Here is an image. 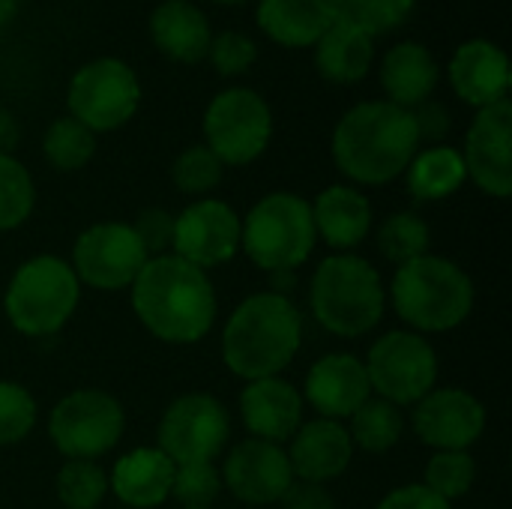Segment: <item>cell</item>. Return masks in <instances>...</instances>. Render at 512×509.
<instances>
[{
    "label": "cell",
    "instance_id": "obj_1",
    "mask_svg": "<svg viewBox=\"0 0 512 509\" xmlns=\"http://www.w3.org/2000/svg\"><path fill=\"white\" fill-rule=\"evenodd\" d=\"M132 309L156 339L195 345L213 330L219 303L207 270L168 252L150 258L132 282Z\"/></svg>",
    "mask_w": 512,
    "mask_h": 509
},
{
    "label": "cell",
    "instance_id": "obj_2",
    "mask_svg": "<svg viewBox=\"0 0 512 509\" xmlns=\"http://www.w3.org/2000/svg\"><path fill=\"white\" fill-rule=\"evenodd\" d=\"M420 147L417 123L408 108L387 99L360 102L333 129L336 168L363 186H384L405 174Z\"/></svg>",
    "mask_w": 512,
    "mask_h": 509
},
{
    "label": "cell",
    "instance_id": "obj_3",
    "mask_svg": "<svg viewBox=\"0 0 512 509\" xmlns=\"http://www.w3.org/2000/svg\"><path fill=\"white\" fill-rule=\"evenodd\" d=\"M303 318L291 297L261 291L246 297L222 333V360L243 381L276 378L297 357Z\"/></svg>",
    "mask_w": 512,
    "mask_h": 509
},
{
    "label": "cell",
    "instance_id": "obj_4",
    "mask_svg": "<svg viewBox=\"0 0 512 509\" xmlns=\"http://www.w3.org/2000/svg\"><path fill=\"white\" fill-rule=\"evenodd\" d=\"M315 321L333 336L360 339L375 330L387 309L381 273L354 252H336L318 264L309 285Z\"/></svg>",
    "mask_w": 512,
    "mask_h": 509
},
{
    "label": "cell",
    "instance_id": "obj_5",
    "mask_svg": "<svg viewBox=\"0 0 512 509\" xmlns=\"http://www.w3.org/2000/svg\"><path fill=\"white\" fill-rule=\"evenodd\" d=\"M390 300L414 333H447L468 321L474 309V282L456 261L423 255L396 267Z\"/></svg>",
    "mask_w": 512,
    "mask_h": 509
},
{
    "label": "cell",
    "instance_id": "obj_6",
    "mask_svg": "<svg viewBox=\"0 0 512 509\" xmlns=\"http://www.w3.org/2000/svg\"><path fill=\"white\" fill-rule=\"evenodd\" d=\"M81 303V282L57 255L27 258L9 279L3 312L21 336H54Z\"/></svg>",
    "mask_w": 512,
    "mask_h": 509
},
{
    "label": "cell",
    "instance_id": "obj_7",
    "mask_svg": "<svg viewBox=\"0 0 512 509\" xmlns=\"http://www.w3.org/2000/svg\"><path fill=\"white\" fill-rule=\"evenodd\" d=\"M312 207L294 192L264 195L243 219L240 246L264 273H294L315 252Z\"/></svg>",
    "mask_w": 512,
    "mask_h": 509
},
{
    "label": "cell",
    "instance_id": "obj_8",
    "mask_svg": "<svg viewBox=\"0 0 512 509\" xmlns=\"http://www.w3.org/2000/svg\"><path fill=\"white\" fill-rule=\"evenodd\" d=\"M69 117L96 132H114L126 126L141 105V81L135 69L120 57H96L84 63L66 90Z\"/></svg>",
    "mask_w": 512,
    "mask_h": 509
},
{
    "label": "cell",
    "instance_id": "obj_9",
    "mask_svg": "<svg viewBox=\"0 0 512 509\" xmlns=\"http://www.w3.org/2000/svg\"><path fill=\"white\" fill-rule=\"evenodd\" d=\"M204 138L222 165H249L270 147L273 111L258 90L225 87L204 111Z\"/></svg>",
    "mask_w": 512,
    "mask_h": 509
},
{
    "label": "cell",
    "instance_id": "obj_10",
    "mask_svg": "<svg viewBox=\"0 0 512 509\" xmlns=\"http://www.w3.org/2000/svg\"><path fill=\"white\" fill-rule=\"evenodd\" d=\"M126 432L123 405L105 390H75L48 414V438L66 459H90L111 453Z\"/></svg>",
    "mask_w": 512,
    "mask_h": 509
},
{
    "label": "cell",
    "instance_id": "obj_11",
    "mask_svg": "<svg viewBox=\"0 0 512 509\" xmlns=\"http://www.w3.org/2000/svg\"><path fill=\"white\" fill-rule=\"evenodd\" d=\"M366 375L378 399L402 408L417 405L438 384V354L414 330H390L369 348Z\"/></svg>",
    "mask_w": 512,
    "mask_h": 509
},
{
    "label": "cell",
    "instance_id": "obj_12",
    "mask_svg": "<svg viewBox=\"0 0 512 509\" xmlns=\"http://www.w3.org/2000/svg\"><path fill=\"white\" fill-rule=\"evenodd\" d=\"M231 438L225 405L210 393H186L174 399L159 420V450L174 465L213 462Z\"/></svg>",
    "mask_w": 512,
    "mask_h": 509
},
{
    "label": "cell",
    "instance_id": "obj_13",
    "mask_svg": "<svg viewBox=\"0 0 512 509\" xmlns=\"http://www.w3.org/2000/svg\"><path fill=\"white\" fill-rule=\"evenodd\" d=\"M147 261L150 255L132 225L99 222L78 234L69 267L81 285L99 291H123L132 288Z\"/></svg>",
    "mask_w": 512,
    "mask_h": 509
},
{
    "label": "cell",
    "instance_id": "obj_14",
    "mask_svg": "<svg viewBox=\"0 0 512 509\" xmlns=\"http://www.w3.org/2000/svg\"><path fill=\"white\" fill-rule=\"evenodd\" d=\"M243 219L219 198H198L174 216L171 255L210 270L231 261L240 249Z\"/></svg>",
    "mask_w": 512,
    "mask_h": 509
},
{
    "label": "cell",
    "instance_id": "obj_15",
    "mask_svg": "<svg viewBox=\"0 0 512 509\" xmlns=\"http://www.w3.org/2000/svg\"><path fill=\"white\" fill-rule=\"evenodd\" d=\"M465 168L468 177L492 198L512 195V105L501 99L495 105L477 108V117L465 138Z\"/></svg>",
    "mask_w": 512,
    "mask_h": 509
},
{
    "label": "cell",
    "instance_id": "obj_16",
    "mask_svg": "<svg viewBox=\"0 0 512 509\" xmlns=\"http://www.w3.org/2000/svg\"><path fill=\"white\" fill-rule=\"evenodd\" d=\"M414 432L426 447L438 450H468L486 432L483 402L459 387H435L417 402Z\"/></svg>",
    "mask_w": 512,
    "mask_h": 509
},
{
    "label": "cell",
    "instance_id": "obj_17",
    "mask_svg": "<svg viewBox=\"0 0 512 509\" xmlns=\"http://www.w3.org/2000/svg\"><path fill=\"white\" fill-rule=\"evenodd\" d=\"M291 483H294V471L288 453L279 444L246 438L225 459L222 486L243 504L252 507L279 504Z\"/></svg>",
    "mask_w": 512,
    "mask_h": 509
},
{
    "label": "cell",
    "instance_id": "obj_18",
    "mask_svg": "<svg viewBox=\"0 0 512 509\" xmlns=\"http://www.w3.org/2000/svg\"><path fill=\"white\" fill-rule=\"evenodd\" d=\"M303 393H306V402L324 420H336V423L351 420L372 399L366 363L345 351L324 354L306 372Z\"/></svg>",
    "mask_w": 512,
    "mask_h": 509
},
{
    "label": "cell",
    "instance_id": "obj_19",
    "mask_svg": "<svg viewBox=\"0 0 512 509\" xmlns=\"http://www.w3.org/2000/svg\"><path fill=\"white\" fill-rule=\"evenodd\" d=\"M240 417L252 438L282 447L303 426V393L279 375L246 381L240 393Z\"/></svg>",
    "mask_w": 512,
    "mask_h": 509
},
{
    "label": "cell",
    "instance_id": "obj_20",
    "mask_svg": "<svg viewBox=\"0 0 512 509\" xmlns=\"http://www.w3.org/2000/svg\"><path fill=\"white\" fill-rule=\"evenodd\" d=\"M450 84L456 96L474 108L495 105L510 93V60L507 51L489 39H468L453 51Z\"/></svg>",
    "mask_w": 512,
    "mask_h": 509
},
{
    "label": "cell",
    "instance_id": "obj_21",
    "mask_svg": "<svg viewBox=\"0 0 512 509\" xmlns=\"http://www.w3.org/2000/svg\"><path fill=\"white\" fill-rule=\"evenodd\" d=\"M351 459H354V444H351L348 429L342 423L324 420V417L303 423L294 432L291 450H288L294 480L321 483V486L342 477L348 471Z\"/></svg>",
    "mask_w": 512,
    "mask_h": 509
},
{
    "label": "cell",
    "instance_id": "obj_22",
    "mask_svg": "<svg viewBox=\"0 0 512 509\" xmlns=\"http://www.w3.org/2000/svg\"><path fill=\"white\" fill-rule=\"evenodd\" d=\"M174 462L159 447H135L108 474V489L126 509L162 507L171 498Z\"/></svg>",
    "mask_w": 512,
    "mask_h": 509
},
{
    "label": "cell",
    "instance_id": "obj_23",
    "mask_svg": "<svg viewBox=\"0 0 512 509\" xmlns=\"http://www.w3.org/2000/svg\"><path fill=\"white\" fill-rule=\"evenodd\" d=\"M309 207H312L315 234L336 252L357 249L372 231V204L354 186L345 183L327 186L324 192H318V198Z\"/></svg>",
    "mask_w": 512,
    "mask_h": 509
},
{
    "label": "cell",
    "instance_id": "obj_24",
    "mask_svg": "<svg viewBox=\"0 0 512 509\" xmlns=\"http://www.w3.org/2000/svg\"><path fill=\"white\" fill-rule=\"evenodd\" d=\"M210 21L189 0H162L150 12V42L174 63H201L210 51Z\"/></svg>",
    "mask_w": 512,
    "mask_h": 509
},
{
    "label": "cell",
    "instance_id": "obj_25",
    "mask_svg": "<svg viewBox=\"0 0 512 509\" xmlns=\"http://www.w3.org/2000/svg\"><path fill=\"white\" fill-rule=\"evenodd\" d=\"M255 21L282 48H315L336 12L330 0H258Z\"/></svg>",
    "mask_w": 512,
    "mask_h": 509
},
{
    "label": "cell",
    "instance_id": "obj_26",
    "mask_svg": "<svg viewBox=\"0 0 512 509\" xmlns=\"http://www.w3.org/2000/svg\"><path fill=\"white\" fill-rule=\"evenodd\" d=\"M438 78H441L438 60L420 42H399L381 60V87L387 93V102L408 111L432 99Z\"/></svg>",
    "mask_w": 512,
    "mask_h": 509
},
{
    "label": "cell",
    "instance_id": "obj_27",
    "mask_svg": "<svg viewBox=\"0 0 512 509\" xmlns=\"http://www.w3.org/2000/svg\"><path fill=\"white\" fill-rule=\"evenodd\" d=\"M375 63V39L360 27L336 18L315 42V69L333 84H357Z\"/></svg>",
    "mask_w": 512,
    "mask_h": 509
},
{
    "label": "cell",
    "instance_id": "obj_28",
    "mask_svg": "<svg viewBox=\"0 0 512 509\" xmlns=\"http://www.w3.org/2000/svg\"><path fill=\"white\" fill-rule=\"evenodd\" d=\"M405 177H408V192L417 201H441L465 186L468 168L462 150L447 144H432L414 153L411 165L405 168Z\"/></svg>",
    "mask_w": 512,
    "mask_h": 509
},
{
    "label": "cell",
    "instance_id": "obj_29",
    "mask_svg": "<svg viewBox=\"0 0 512 509\" xmlns=\"http://www.w3.org/2000/svg\"><path fill=\"white\" fill-rule=\"evenodd\" d=\"M351 444L360 447L363 453L372 456H384L390 453L402 435H405V417L396 405L384 402V399H369L354 417H351Z\"/></svg>",
    "mask_w": 512,
    "mask_h": 509
},
{
    "label": "cell",
    "instance_id": "obj_30",
    "mask_svg": "<svg viewBox=\"0 0 512 509\" xmlns=\"http://www.w3.org/2000/svg\"><path fill=\"white\" fill-rule=\"evenodd\" d=\"M429 246H432V231H429L426 219L411 210L390 213L378 228V249L396 267L429 255Z\"/></svg>",
    "mask_w": 512,
    "mask_h": 509
},
{
    "label": "cell",
    "instance_id": "obj_31",
    "mask_svg": "<svg viewBox=\"0 0 512 509\" xmlns=\"http://www.w3.org/2000/svg\"><path fill=\"white\" fill-rule=\"evenodd\" d=\"M42 153L57 171H78L96 153V135L75 117H57L42 135Z\"/></svg>",
    "mask_w": 512,
    "mask_h": 509
},
{
    "label": "cell",
    "instance_id": "obj_32",
    "mask_svg": "<svg viewBox=\"0 0 512 509\" xmlns=\"http://www.w3.org/2000/svg\"><path fill=\"white\" fill-rule=\"evenodd\" d=\"M54 492L66 509H96L108 495V474L90 459H66L57 471Z\"/></svg>",
    "mask_w": 512,
    "mask_h": 509
},
{
    "label": "cell",
    "instance_id": "obj_33",
    "mask_svg": "<svg viewBox=\"0 0 512 509\" xmlns=\"http://www.w3.org/2000/svg\"><path fill=\"white\" fill-rule=\"evenodd\" d=\"M36 207L30 171L9 153H0V231L21 228Z\"/></svg>",
    "mask_w": 512,
    "mask_h": 509
},
{
    "label": "cell",
    "instance_id": "obj_34",
    "mask_svg": "<svg viewBox=\"0 0 512 509\" xmlns=\"http://www.w3.org/2000/svg\"><path fill=\"white\" fill-rule=\"evenodd\" d=\"M336 18L360 27L372 39L381 33H390L408 21L417 0H330Z\"/></svg>",
    "mask_w": 512,
    "mask_h": 509
},
{
    "label": "cell",
    "instance_id": "obj_35",
    "mask_svg": "<svg viewBox=\"0 0 512 509\" xmlns=\"http://www.w3.org/2000/svg\"><path fill=\"white\" fill-rule=\"evenodd\" d=\"M477 483V462L468 450H438L426 465L423 486L441 495L447 504L465 498Z\"/></svg>",
    "mask_w": 512,
    "mask_h": 509
},
{
    "label": "cell",
    "instance_id": "obj_36",
    "mask_svg": "<svg viewBox=\"0 0 512 509\" xmlns=\"http://www.w3.org/2000/svg\"><path fill=\"white\" fill-rule=\"evenodd\" d=\"M222 171H225V165L216 159V153L207 144H192L174 159L171 180L180 192L201 198L222 183Z\"/></svg>",
    "mask_w": 512,
    "mask_h": 509
},
{
    "label": "cell",
    "instance_id": "obj_37",
    "mask_svg": "<svg viewBox=\"0 0 512 509\" xmlns=\"http://www.w3.org/2000/svg\"><path fill=\"white\" fill-rule=\"evenodd\" d=\"M36 399L18 381H0V447L21 444L36 426Z\"/></svg>",
    "mask_w": 512,
    "mask_h": 509
},
{
    "label": "cell",
    "instance_id": "obj_38",
    "mask_svg": "<svg viewBox=\"0 0 512 509\" xmlns=\"http://www.w3.org/2000/svg\"><path fill=\"white\" fill-rule=\"evenodd\" d=\"M222 492V474L213 462L174 465L171 498L183 507H210Z\"/></svg>",
    "mask_w": 512,
    "mask_h": 509
},
{
    "label": "cell",
    "instance_id": "obj_39",
    "mask_svg": "<svg viewBox=\"0 0 512 509\" xmlns=\"http://www.w3.org/2000/svg\"><path fill=\"white\" fill-rule=\"evenodd\" d=\"M207 57L219 75L234 78V75H243L252 69V63L258 57V45H255V39H249L240 30H222L210 39Z\"/></svg>",
    "mask_w": 512,
    "mask_h": 509
},
{
    "label": "cell",
    "instance_id": "obj_40",
    "mask_svg": "<svg viewBox=\"0 0 512 509\" xmlns=\"http://www.w3.org/2000/svg\"><path fill=\"white\" fill-rule=\"evenodd\" d=\"M138 240L144 243L147 255H168L171 249V237H174V216L162 207H147L138 213V222L132 225Z\"/></svg>",
    "mask_w": 512,
    "mask_h": 509
},
{
    "label": "cell",
    "instance_id": "obj_41",
    "mask_svg": "<svg viewBox=\"0 0 512 509\" xmlns=\"http://www.w3.org/2000/svg\"><path fill=\"white\" fill-rule=\"evenodd\" d=\"M378 509H450V504L432 489H426L423 483H408L384 495Z\"/></svg>",
    "mask_w": 512,
    "mask_h": 509
},
{
    "label": "cell",
    "instance_id": "obj_42",
    "mask_svg": "<svg viewBox=\"0 0 512 509\" xmlns=\"http://www.w3.org/2000/svg\"><path fill=\"white\" fill-rule=\"evenodd\" d=\"M411 114H414V123H417V135H420V141H441L447 132H450V126H453V120H450V111H447V105L444 102H432V99H426V102H420L417 108H411Z\"/></svg>",
    "mask_w": 512,
    "mask_h": 509
},
{
    "label": "cell",
    "instance_id": "obj_43",
    "mask_svg": "<svg viewBox=\"0 0 512 509\" xmlns=\"http://www.w3.org/2000/svg\"><path fill=\"white\" fill-rule=\"evenodd\" d=\"M279 504H282V509H336V501L327 492V486L303 483V480H294Z\"/></svg>",
    "mask_w": 512,
    "mask_h": 509
},
{
    "label": "cell",
    "instance_id": "obj_44",
    "mask_svg": "<svg viewBox=\"0 0 512 509\" xmlns=\"http://www.w3.org/2000/svg\"><path fill=\"white\" fill-rule=\"evenodd\" d=\"M18 141H21V126H18L15 114L9 108H0V153L12 156Z\"/></svg>",
    "mask_w": 512,
    "mask_h": 509
},
{
    "label": "cell",
    "instance_id": "obj_45",
    "mask_svg": "<svg viewBox=\"0 0 512 509\" xmlns=\"http://www.w3.org/2000/svg\"><path fill=\"white\" fill-rule=\"evenodd\" d=\"M18 9H21V0H0V27L9 24L18 15Z\"/></svg>",
    "mask_w": 512,
    "mask_h": 509
},
{
    "label": "cell",
    "instance_id": "obj_46",
    "mask_svg": "<svg viewBox=\"0 0 512 509\" xmlns=\"http://www.w3.org/2000/svg\"><path fill=\"white\" fill-rule=\"evenodd\" d=\"M213 3H222V6H240V3H249V0H213Z\"/></svg>",
    "mask_w": 512,
    "mask_h": 509
},
{
    "label": "cell",
    "instance_id": "obj_47",
    "mask_svg": "<svg viewBox=\"0 0 512 509\" xmlns=\"http://www.w3.org/2000/svg\"><path fill=\"white\" fill-rule=\"evenodd\" d=\"M183 509H210V507H183Z\"/></svg>",
    "mask_w": 512,
    "mask_h": 509
}]
</instances>
